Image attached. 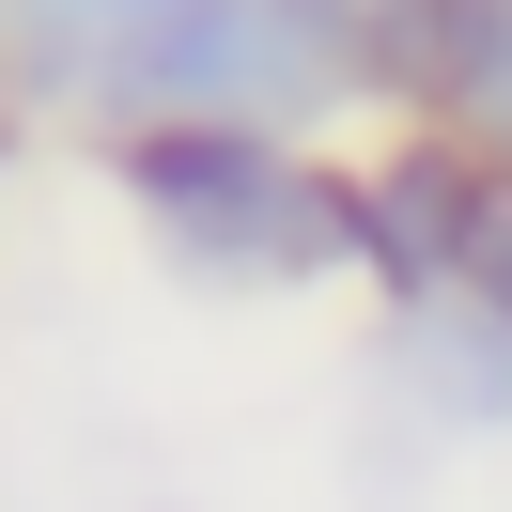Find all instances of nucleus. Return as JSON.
Returning <instances> with one entry per match:
<instances>
[{
  "mask_svg": "<svg viewBox=\"0 0 512 512\" xmlns=\"http://www.w3.org/2000/svg\"><path fill=\"white\" fill-rule=\"evenodd\" d=\"M125 202L156 218L187 280H233V295L357 264V171H311L264 125H125Z\"/></svg>",
  "mask_w": 512,
  "mask_h": 512,
  "instance_id": "f257e3e1",
  "label": "nucleus"
},
{
  "mask_svg": "<svg viewBox=\"0 0 512 512\" xmlns=\"http://www.w3.org/2000/svg\"><path fill=\"white\" fill-rule=\"evenodd\" d=\"M404 373L435 388V419H512V326L481 295H435V311H404Z\"/></svg>",
  "mask_w": 512,
  "mask_h": 512,
  "instance_id": "7ed1b4c3",
  "label": "nucleus"
},
{
  "mask_svg": "<svg viewBox=\"0 0 512 512\" xmlns=\"http://www.w3.org/2000/svg\"><path fill=\"white\" fill-rule=\"evenodd\" d=\"M16 16H32V47L78 78V94H94V78L125 63L140 32H171V16H187V0H16Z\"/></svg>",
  "mask_w": 512,
  "mask_h": 512,
  "instance_id": "20e7f679",
  "label": "nucleus"
},
{
  "mask_svg": "<svg viewBox=\"0 0 512 512\" xmlns=\"http://www.w3.org/2000/svg\"><path fill=\"white\" fill-rule=\"evenodd\" d=\"M466 295H481V311L512 326V202H497V233H481V280H466Z\"/></svg>",
  "mask_w": 512,
  "mask_h": 512,
  "instance_id": "39448f33",
  "label": "nucleus"
},
{
  "mask_svg": "<svg viewBox=\"0 0 512 512\" xmlns=\"http://www.w3.org/2000/svg\"><path fill=\"white\" fill-rule=\"evenodd\" d=\"M357 63H373V47H357V0H187V16L140 32L94 94L140 109V125H264L280 140V109L342 94Z\"/></svg>",
  "mask_w": 512,
  "mask_h": 512,
  "instance_id": "f03ea898",
  "label": "nucleus"
}]
</instances>
